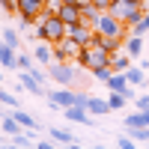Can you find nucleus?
I'll list each match as a JSON object with an SVG mask.
<instances>
[{
  "mask_svg": "<svg viewBox=\"0 0 149 149\" xmlns=\"http://www.w3.org/2000/svg\"><path fill=\"white\" fill-rule=\"evenodd\" d=\"M74 63H78L84 72H95V69H102V66H110V54L104 51V48H98V45L81 48L78 57H74Z\"/></svg>",
  "mask_w": 149,
  "mask_h": 149,
  "instance_id": "1",
  "label": "nucleus"
},
{
  "mask_svg": "<svg viewBox=\"0 0 149 149\" xmlns=\"http://www.w3.org/2000/svg\"><path fill=\"white\" fill-rule=\"evenodd\" d=\"M48 78L57 81L60 86H72L81 81V66L78 63H48Z\"/></svg>",
  "mask_w": 149,
  "mask_h": 149,
  "instance_id": "2",
  "label": "nucleus"
},
{
  "mask_svg": "<svg viewBox=\"0 0 149 149\" xmlns=\"http://www.w3.org/2000/svg\"><path fill=\"white\" fill-rule=\"evenodd\" d=\"M93 30H95V33H102V36L125 39V36H128V24H125V21H119V18H113L110 12H102V15H98V21L93 24Z\"/></svg>",
  "mask_w": 149,
  "mask_h": 149,
  "instance_id": "3",
  "label": "nucleus"
},
{
  "mask_svg": "<svg viewBox=\"0 0 149 149\" xmlns=\"http://www.w3.org/2000/svg\"><path fill=\"white\" fill-rule=\"evenodd\" d=\"M42 12H45V6L39 0H18V21H21V27H33V24L42 18Z\"/></svg>",
  "mask_w": 149,
  "mask_h": 149,
  "instance_id": "4",
  "label": "nucleus"
},
{
  "mask_svg": "<svg viewBox=\"0 0 149 149\" xmlns=\"http://www.w3.org/2000/svg\"><path fill=\"white\" fill-rule=\"evenodd\" d=\"M81 51V45L74 42V39H60L57 45H51V54H54V63H74V57H78Z\"/></svg>",
  "mask_w": 149,
  "mask_h": 149,
  "instance_id": "5",
  "label": "nucleus"
},
{
  "mask_svg": "<svg viewBox=\"0 0 149 149\" xmlns=\"http://www.w3.org/2000/svg\"><path fill=\"white\" fill-rule=\"evenodd\" d=\"M48 104L51 107H69V104H74V90H51L48 93Z\"/></svg>",
  "mask_w": 149,
  "mask_h": 149,
  "instance_id": "6",
  "label": "nucleus"
},
{
  "mask_svg": "<svg viewBox=\"0 0 149 149\" xmlns=\"http://www.w3.org/2000/svg\"><path fill=\"white\" fill-rule=\"evenodd\" d=\"M57 15L63 18L66 24H78V21H84V18H81V6H78V3H57Z\"/></svg>",
  "mask_w": 149,
  "mask_h": 149,
  "instance_id": "7",
  "label": "nucleus"
},
{
  "mask_svg": "<svg viewBox=\"0 0 149 149\" xmlns=\"http://www.w3.org/2000/svg\"><path fill=\"white\" fill-rule=\"evenodd\" d=\"M131 54L125 51V48H119V51L116 54H110V69H113V72H128L131 69Z\"/></svg>",
  "mask_w": 149,
  "mask_h": 149,
  "instance_id": "8",
  "label": "nucleus"
},
{
  "mask_svg": "<svg viewBox=\"0 0 149 149\" xmlns=\"http://www.w3.org/2000/svg\"><path fill=\"white\" fill-rule=\"evenodd\" d=\"M0 66L3 69H18V54H15V48L6 45V42H0Z\"/></svg>",
  "mask_w": 149,
  "mask_h": 149,
  "instance_id": "9",
  "label": "nucleus"
},
{
  "mask_svg": "<svg viewBox=\"0 0 149 149\" xmlns=\"http://www.w3.org/2000/svg\"><path fill=\"white\" fill-rule=\"evenodd\" d=\"M90 110L86 107H81V104H69V107H63V116L66 119H72V122H81V125H86V122H90Z\"/></svg>",
  "mask_w": 149,
  "mask_h": 149,
  "instance_id": "10",
  "label": "nucleus"
},
{
  "mask_svg": "<svg viewBox=\"0 0 149 149\" xmlns=\"http://www.w3.org/2000/svg\"><path fill=\"white\" fill-rule=\"evenodd\" d=\"M21 84H24V90H27V93H33V95H45V90H42V81L36 78L33 72H24V74H21Z\"/></svg>",
  "mask_w": 149,
  "mask_h": 149,
  "instance_id": "11",
  "label": "nucleus"
},
{
  "mask_svg": "<svg viewBox=\"0 0 149 149\" xmlns=\"http://www.w3.org/2000/svg\"><path fill=\"white\" fill-rule=\"evenodd\" d=\"M122 48H125V51H128L134 60H137V57L143 54V36H131V33H128V36H125V42H122Z\"/></svg>",
  "mask_w": 149,
  "mask_h": 149,
  "instance_id": "12",
  "label": "nucleus"
},
{
  "mask_svg": "<svg viewBox=\"0 0 149 149\" xmlns=\"http://www.w3.org/2000/svg\"><path fill=\"white\" fill-rule=\"evenodd\" d=\"M12 116H15V119L21 122V125L27 128V131H36V128H39V122H36V116H33V113H27V110H21V107H15V113H12Z\"/></svg>",
  "mask_w": 149,
  "mask_h": 149,
  "instance_id": "13",
  "label": "nucleus"
},
{
  "mask_svg": "<svg viewBox=\"0 0 149 149\" xmlns=\"http://www.w3.org/2000/svg\"><path fill=\"white\" fill-rule=\"evenodd\" d=\"M122 42H125V39H113V36H102V33H98V48H104L107 54H116L122 48Z\"/></svg>",
  "mask_w": 149,
  "mask_h": 149,
  "instance_id": "14",
  "label": "nucleus"
},
{
  "mask_svg": "<svg viewBox=\"0 0 149 149\" xmlns=\"http://www.w3.org/2000/svg\"><path fill=\"white\" fill-rule=\"evenodd\" d=\"M86 110H90V113H110V104H107V98H93L90 95V102H86Z\"/></svg>",
  "mask_w": 149,
  "mask_h": 149,
  "instance_id": "15",
  "label": "nucleus"
},
{
  "mask_svg": "<svg viewBox=\"0 0 149 149\" xmlns=\"http://www.w3.org/2000/svg\"><path fill=\"white\" fill-rule=\"evenodd\" d=\"M125 78H128V84H131V86H143V84H146V74H143V66H131V69L125 72Z\"/></svg>",
  "mask_w": 149,
  "mask_h": 149,
  "instance_id": "16",
  "label": "nucleus"
},
{
  "mask_svg": "<svg viewBox=\"0 0 149 149\" xmlns=\"http://www.w3.org/2000/svg\"><path fill=\"white\" fill-rule=\"evenodd\" d=\"M36 60H39L42 66L54 63V54H51V42H42V45H36Z\"/></svg>",
  "mask_w": 149,
  "mask_h": 149,
  "instance_id": "17",
  "label": "nucleus"
},
{
  "mask_svg": "<svg viewBox=\"0 0 149 149\" xmlns=\"http://www.w3.org/2000/svg\"><path fill=\"white\" fill-rule=\"evenodd\" d=\"M48 134L54 137V143H66V146H72V143H74V134H72V131H63V128H51Z\"/></svg>",
  "mask_w": 149,
  "mask_h": 149,
  "instance_id": "18",
  "label": "nucleus"
},
{
  "mask_svg": "<svg viewBox=\"0 0 149 149\" xmlns=\"http://www.w3.org/2000/svg\"><path fill=\"white\" fill-rule=\"evenodd\" d=\"M122 122H125V128H140V125H149V122H146V113H143V110H140V113H128V116L122 119Z\"/></svg>",
  "mask_w": 149,
  "mask_h": 149,
  "instance_id": "19",
  "label": "nucleus"
},
{
  "mask_svg": "<svg viewBox=\"0 0 149 149\" xmlns=\"http://www.w3.org/2000/svg\"><path fill=\"white\" fill-rule=\"evenodd\" d=\"M107 104H110V110H122L128 104V98L122 95V93H107Z\"/></svg>",
  "mask_w": 149,
  "mask_h": 149,
  "instance_id": "20",
  "label": "nucleus"
},
{
  "mask_svg": "<svg viewBox=\"0 0 149 149\" xmlns=\"http://www.w3.org/2000/svg\"><path fill=\"white\" fill-rule=\"evenodd\" d=\"M98 15H102V9H95L93 3H90V6H84V9H81V18H84L86 24H95V21H98Z\"/></svg>",
  "mask_w": 149,
  "mask_h": 149,
  "instance_id": "21",
  "label": "nucleus"
},
{
  "mask_svg": "<svg viewBox=\"0 0 149 149\" xmlns=\"http://www.w3.org/2000/svg\"><path fill=\"white\" fill-rule=\"evenodd\" d=\"M149 33V12L137 21V24H131V36H146Z\"/></svg>",
  "mask_w": 149,
  "mask_h": 149,
  "instance_id": "22",
  "label": "nucleus"
},
{
  "mask_svg": "<svg viewBox=\"0 0 149 149\" xmlns=\"http://www.w3.org/2000/svg\"><path fill=\"white\" fill-rule=\"evenodd\" d=\"M3 42H6V45H12V48H18V45H21V39H18V30L3 27Z\"/></svg>",
  "mask_w": 149,
  "mask_h": 149,
  "instance_id": "23",
  "label": "nucleus"
},
{
  "mask_svg": "<svg viewBox=\"0 0 149 149\" xmlns=\"http://www.w3.org/2000/svg\"><path fill=\"white\" fill-rule=\"evenodd\" d=\"M0 102H3L6 107H12V110H15V107H18V98H15V95H12L9 90H3V86H0Z\"/></svg>",
  "mask_w": 149,
  "mask_h": 149,
  "instance_id": "24",
  "label": "nucleus"
},
{
  "mask_svg": "<svg viewBox=\"0 0 149 149\" xmlns=\"http://www.w3.org/2000/svg\"><path fill=\"white\" fill-rule=\"evenodd\" d=\"M18 69L21 72H30L33 69V57L30 54H18Z\"/></svg>",
  "mask_w": 149,
  "mask_h": 149,
  "instance_id": "25",
  "label": "nucleus"
},
{
  "mask_svg": "<svg viewBox=\"0 0 149 149\" xmlns=\"http://www.w3.org/2000/svg\"><path fill=\"white\" fill-rule=\"evenodd\" d=\"M0 9H3L6 15H12V12L18 15V0H0Z\"/></svg>",
  "mask_w": 149,
  "mask_h": 149,
  "instance_id": "26",
  "label": "nucleus"
},
{
  "mask_svg": "<svg viewBox=\"0 0 149 149\" xmlns=\"http://www.w3.org/2000/svg\"><path fill=\"white\" fill-rule=\"evenodd\" d=\"M93 74H95V81H104V84H107V78L113 74V69H110V66H102V69H95Z\"/></svg>",
  "mask_w": 149,
  "mask_h": 149,
  "instance_id": "27",
  "label": "nucleus"
},
{
  "mask_svg": "<svg viewBox=\"0 0 149 149\" xmlns=\"http://www.w3.org/2000/svg\"><path fill=\"white\" fill-rule=\"evenodd\" d=\"M134 107H137V110H149V93H146V95H137V98H134Z\"/></svg>",
  "mask_w": 149,
  "mask_h": 149,
  "instance_id": "28",
  "label": "nucleus"
},
{
  "mask_svg": "<svg viewBox=\"0 0 149 149\" xmlns=\"http://www.w3.org/2000/svg\"><path fill=\"white\" fill-rule=\"evenodd\" d=\"M86 102H90V95H86V93H81V90H74V104L86 107Z\"/></svg>",
  "mask_w": 149,
  "mask_h": 149,
  "instance_id": "29",
  "label": "nucleus"
},
{
  "mask_svg": "<svg viewBox=\"0 0 149 149\" xmlns=\"http://www.w3.org/2000/svg\"><path fill=\"white\" fill-rule=\"evenodd\" d=\"M116 146H119V149H134V137H119Z\"/></svg>",
  "mask_w": 149,
  "mask_h": 149,
  "instance_id": "30",
  "label": "nucleus"
},
{
  "mask_svg": "<svg viewBox=\"0 0 149 149\" xmlns=\"http://www.w3.org/2000/svg\"><path fill=\"white\" fill-rule=\"evenodd\" d=\"M93 6H95V9H102V12H107L110 6H113V0H93Z\"/></svg>",
  "mask_w": 149,
  "mask_h": 149,
  "instance_id": "31",
  "label": "nucleus"
},
{
  "mask_svg": "<svg viewBox=\"0 0 149 149\" xmlns=\"http://www.w3.org/2000/svg\"><path fill=\"white\" fill-rule=\"evenodd\" d=\"M54 3H78V0H54Z\"/></svg>",
  "mask_w": 149,
  "mask_h": 149,
  "instance_id": "32",
  "label": "nucleus"
},
{
  "mask_svg": "<svg viewBox=\"0 0 149 149\" xmlns=\"http://www.w3.org/2000/svg\"><path fill=\"white\" fill-rule=\"evenodd\" d=\"M39 3H42V6H51V3H54V0H39Z\"/></svg>",
  "mask_w": 149,
  "mask_h": 149,
  "instance_id": "33",
  "label": "nucleus"
},
{
  "mask_svg": "<svg viewBox=\"0 0 149 149\" xmlns=\"http://www.w3.org/2000/svg\"><path fill=\"white\" fill-rule=\"evenodd\" d=\"M143 12H149V0H143Z\"/></svg>",
  "mask_w": 149,
  "mask_h": 149,
  "instance_id": "34",
  "label": "nucleus"
},
{
  "mask_svg": "<svg viewBox=\"0 0 149 149\" xmlns=\"http://www.w3.org/2000/svg\"><path fill=\"white\" fill-rule=\"evenodd\" d=\"M143 113H146V122H149V110H143Z\"/></svg>",
  "mask_w": 149,
  "mask_h": 149,
  "instance_id": "35",
  "label": "nucleus"
},
{
  "mask_svg": "<svg viewBox=\"0 0 149 149\" xmlns=\"http://www.w3.org/2000/svg\"><path fill=\"white\" fill-rule=\"evenodd\" d=\"M0 84H3V72H0Z\"/></svg>",
  "mask_w": 149,
  "mask_h": 149,
  "instance_id": "36",
  "label": "nucleus"
}]
</instances>
